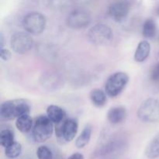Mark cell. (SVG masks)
Here are the masks:
<instances>
[{
	"label": "cell",
	"instance_id": "cell-24",
	"mask_svg": "<svg viewBox=\"0 0 159 159\" xmlns=\"http://www.w3.org/2000/svg\"><path fill=\"white\" fill-rule=\"evenodd\" d=\"M150 79L152 82H159V62L152 67L150 71Z\"/></svg>",
	"mask_w": 159,
	"mask_h": 159
},
{
	"label": "cell",
	"instance_id": "cell-26",
	"mask_svg": "<svg viewBox=\"0 0 159 159\" xmlns=\"http://www.w3.org/2000/svg\"><path fill=\"white\" fill-rule=\"evenodd\" d=\"M11 57H12V54H11L9 50L6 49H6L5 48L1 49V51H0V57H1L2 60L4 61H7L11 58Z\"/></svg>",
	"mask_w": 159,
	"mask_h": 159
},
{
	"label": "cell",
	"instance_id": "cell-14",
	"mask_svg": "<svg viewBox=\"0 0 159 159\" xmlns=\"http://www.w3.org/2000/svg\"><path fill=\"white\" fill-rule=\"evenodd\" d=\"M151 53V44L148 40H141L138 43L134 53V61L138 63H142L148 59Z\"/></svg>",
	"mask_w": 159,
	"mask_h": 159
},
{
	"label": "cell",
	"instance_id": "cell-30",
	"mask_svg": "<svg viewBox=\"0 0 159 159\" xmlns=\"http://www.w3.org/2000/svg\"><path fill=\"white\" fill-rule=\"evenodd\" d=\"M121 1L127 2H129V3H130V4H131V2H133V1H134V0H121Z\"/></svg>",
	"mask_w": 159,
	"mask_h": 159
},
{
	"label": "cell",
	"instance_id": "cell-27",
	"mask_svg": "<svg viewBox=\"0 0 159 159\" xmlns=\"http://www.w3.org/2000/svg\"><path fill=\"white\" fill-rule=\"evenodd\" d=\"M75 5L78 6H85L92 4L94 2V0H71Z\"/></svg>",
	"mask_w": 159,
	"mask_h": 159
},
{
	"label": "cell",
	"instance_id": "cell-1",
	"mask_svg": "<svg viewBox=\"0 0 159 159\" xmlns=\"http://www.w3.org/2000/svg\"><path fill=\"white\" fill-rule=\"evenodd\" d=\"M125 139L119 134L103 131L100 135L96 147L93 153V158L105 157L120 152L124 148Z\"/></svg>",
	"mask_w": 159,
	"mask_h": 159
},
{
	"label": "cell",
	"instance_id": "cell-7",
	"mask_svg": "<svg viewBox=\"0 0 159 159\" xmlns=\"http://www.w3.org/2000/svg\"><path fill=\"white\" fill-rule=\"evenodd\" d=\"M138 119L144 123H155L159 120V100L148 98L144 100L138 110Z\"/></svg>",
	"mask_w": 159,
	"mask_h": 159
},
{
	"label": "cell",
	"instance_id": "cell-11",
	"mask_svg": "<svg viewBox=\"0 0 159 159\" xmlns=\"http://www.w3.org/2000/svg\"><path fill=\"white\" fill-rule=\"evenodd\" d=\"M40 83L47 91L55 92L63 87L65 81L60 73L54 71H48L41 75Z\"/></svg>",
	"mask_w": 159,
	"mask_h": 159
},
{
	"label": "cell",
	"instance_id": "cell-28",
	"mask_svg": "<svg viewBox=\"0 0 159 159\" xmlns=\"http://www.w3.org/2000/svg\"><path fill=\"white\" fill-rule=\"evenodd\" d=\"M68 159H84V156L82 154L76 152V153H74L71 155H70Z\"/></svg>",
	"mask_w": 159,
	"mask_h": 159
},
{
	"label": "cell",
	"instance_id": "cell-3",
	"mask_svg": "<svg viewBox=\"0 0 159 159\" xmlns=\"http://www.w3.org/2000/svg\"><path fill=\"white\" fill-rule=\"evenodd\" d=\"M54 133V123L48 116L40 115L34 121L31 137L34 142L43 143L51 138Z\"/></svg>",
	"mask_w": 159,
	"mask_h": 159
},
{
	"label": "cell",
	"instance_id": "cell-29",
	"mask_svg": "<svg viewBox=\"0 0 159 159\" xmlns=\"http://www.w3.org/2000/svg\"><path fill=\"white\" fill-rule=\"evenodd\" d=\"M4 44H5L4 35H3L2 33H1V34H0V49L4 48Z\"/></svg>",
	"mask_w": 159,
	"mask_h": 159
},
{
	"label": "cell",
	"instance_id": "cell-18",
	"mask_svg": "<svg viewBox=\"0 0 159 159\" xmlns=\"http://www.w3.org/2000/svg\"><path fill=\"white\" fill-rule=\"evenodd\" d=\"M92 133H93V127L91 124H87L84 129L82 130V133L80 134L75 141V146L78 148H83L89 142L91 139Z\"/></svg>",
	"mask_w": 159,
	"mask_h": 159
},
{
	"label": "cell",
	"instance_id": "cell-16",
	"mask_svg": "<svg viewBox=\"0 0 159 159\" xmlns=\"http://www.w3.org/2000/svg\"><path fill=\"white\" fill-rule=\"evenodd\" d=\"M90 100L94 107L101 108L103 107L107 102V94L105 91L99 89H95L89 94Z\"/></svg>",
	"mask_w": 159,
	"mask_h": 159
},
{
	"label": "cell",
	"instance_id": "cell-21",
	"mask_svg": "<svg viewBox=\"0 0 159 159\" xmlns=\"http://www.w3.org/2000/svg\"><path fill=\"white\" fill-rule=\"evenodd\" d=\"M22 153V145L20 143L15 142L5 148V155L9 159L17 158Z\"/></svg>",
	"mask_w": 159,
	"mask_h": 159
},
{
	"label": "cell",
	"instance_id": "cell-4",
	"mask_svg": "<svg viewBox=\"0 0 159 159\" xmlns=\"http://www.w3.org/2000/svg\"><path fill=\"white\" fill-rule=\"evenodd\" d=\"M87 37L90 43L95 46H106L113 41V33L109 26L98 23L90 28Z\"/></svg>",
	"mask_w": 159,
	"mask_h": 159
},
{
	"label": "cell",
	"instance_id": "cell-15",
	"mask_svg": "<svg viewBox=\"0 0 159 159\" xmlns=\"http://www.w3.org/2000/svg\"><path fill=\"white\" fill-rule=\"evenodd\" d=\"M47 116L54 124H59L66 119V113L61 107L51 105L47 109Z\"/></svg>",
	"mask_w": 159,
	"mask_h": 159
},
{
	"label": "cell",
	"instance_id": "cell-9",
	"mask_svg": "<svg viewBox=\"0 0 159 159\" xmlns=\"http://www.w3.org/2000/svg\"><path fill=\"white\" fill-rule=\"evenodd\" d=\"M10 46L14 52L23 54L32 49L34 40L27 32H17L11 37Z\"/></svg>",
	"mask_w": 159,
	"mask_h": 159
},
{
	"label": "cell",
	"instance_id": "cell-5",
	"mask_svg": "<svg viewBox=\"0 0 159 159\" xmlns=\"http://www.w3.org/2000/svg\"><path fill=\"white\" fill-rule=\"evenodd\" d=\"M55 125V134L60 144L71 142L74 140L79 129L77 120L74 118H66L64 121Z\"/></svg>",
	"mask_w": 159,
	"mask_h": 159
},
{
	"label": "cell",
	"instance_id": "cell-17",
	"mask_svg": "<svg viewBox=\"0 0 159 159\" xmlns=\"http://www.w3.org/2000/svg\"><path fill=\"white\" fill-rule=\"evenodd\" d=\"M34 126V121L30 114H25L20 116L16 121V127L19 131L23 134H27L31 131Z\"/></svg>",
	"mask_w": 159,
	"mask_h": 159
},
{
	"label": "cell",
	"instance_id": "cell-8",
	"mask_svg": "<svg viewBox=\"0 0 159 159\" xmlns=\"http://www.w3.org/2000/svg\"><path fill=\"white\" fill-rule=\"evenodd\" d=\"M22 23L26 32L33 35H38L45 30L47 20L44 15L40 12H31L25 16Z\"/></svg>",
	"mask_w": 159,
	"mask_h": 159
},
{
	"label": "cell",
	"instance_id": "cell-13",
	"mask_svg": "<svg viewBox=\"0 0 159 159\" xmlns=\"http://www.w3.org/2000/svg\"><path fill=\"white\" fill-rule=\"evenodd\" d=\"M107 120L113 125H117L125 120L127 117V110L125 107H114L109 110L107 113Z\"/></svg>",
	"mask_w": 159,
	"mask_h": 159
},
{
	"label": "cell",
	"instance_id": "cell-31",
	"mask_svg": "<svg viewBox=\"0 0 159 159\" xmlns=\"http://www.w3.org/2000/svg\"><path fill=\"white\" fill-rule=\"evenodd\" d=\"M156 14L159 16V6L157 7V9H156Z\"/></svg>",
	"mask_w": 159,
	"mask_h": 159
},
{
	"label": "cell",
	"instance_id": "cell-19",
	"mask_svg": "<svg viewBox=\"0 0 159 159\" xmlns=\"http://www.w3.org/2000/svg\"><path fill=\"white\" fill-rule=\"evenodd\" d=\"M157 34L156 22L152 18H148L144 21L142 27V34L144 38L152 39Z\"/></svg>",
	"mask_w": 159,
	"mask_h": 159
},
{
	"label": "cell",
	"instance_id": "cell-10",
	"mask_svg": "<svg viewBox=\"0 0 159 159\" xmlns=\"http://www.w3.org/2000/svg\"><path fill=\"white\" fill-rule=\"evenodd\" d=\"M91 16L87 11L76 9L68 14L66 19V24L71 29L81 30L86 28L91 23Z\"/></svg>",
	"mask_w": 159,
	"mask_h": 159
},
{
	"label": "cell",
	"instance_id": "cell-12",
	"mask_svg": "<svg viewBox=\"0 0 159 159\" xmlns=\"http://www.w3.org/2000/svg\"><path fill=\"white\" fill-rule=\"evenodd\" d=\"M130 9V3L117 0L113 2L108 9L110 16L116 23H122L128 16Z\"/></svg>",
	"mask_w": 159,
	"mask_h": 159
},
{
	"label": "cell",
	"instance_id": "cell-25",
	"mask_svg": "<svg viewBox=\"0 0 159 159\" xmlns=\"http://www.w3.org/2000/svg\"><path fill=\"white\" fill-rule=\"evenodd\" d=\"M51 6L54 8H63L68 5L69 0H49Z\"/></svg>",
	"mask_w": 159,
	"mask_h": 159
},
{
	"label": "cell",
	"instance_id": "cell-20",
	"mask_svg": "<svg viewBox=\"0 0 159 159\" xmlns=\"http://www.w3.org/2000/svg\"><path fill=\"white\" fill-rule=\"evenodd\" d=\"M145 155L149 159H155L159 157V133L148 144Z\"/></svg>",
	"mask_w": 159,
	"mask_h": 159
},
{
	"label": "cell",
	"instance_id": "cell-23",
	"mask_svg": "<svg viewBox=\"0 0 159 159\" xmlns=\"http://www.w3.org/2000/svg\"><path fill=\"white\" fill-rule=\"evenodd\" d=\"M36 155L38 159H54L52 151L46 145L40 146L37 149Z\"/></svg>",
	"mask_w": 159,
	"mask_h": 159
},
{
	"label": "cell",
	"instance_id": "cell-6",
	"mask_svg": "<svg viewBox=\"0 0 159 159\" xmlns=\"http://www.w3.org/2000/svg\"><path fill=\"white\" fill-rule=\"evenodd\" d=\"M129 82V76L124 71L113 73L107 79L105 84V92L107 96L115 98L124 90Z\"/></svg>",
	"mask_w": 159,
	"mask_h": 159
},
{
	"label": "cell",
	"instance_id": "cell-22",
	"mask_svg": "<svg viewBox=\"0 0 159 159\" xmlns=\"http://www.w3.org/2000/svg\"><path fill=\"white\" fill-rule=\"evenodd\" d=\"M15 142L14 134L9 129H3L0 132V143L3 148H7Z\"/></svg>",
	"mask_w": 159,
	"mask_h": 159
},
{
	"label": "cell",
	"instance_id": "cell-2",
	"mask_svg": "<svg viewBox=\"0 0 159 159\" xmlns=\"http://www.w3.org/2000/svg\"><path fill=\"white\" fill-rule=\"evenodd\" d=\"M30 103L26 99H11L2 102L0 107V116L2 120L9 121L30 113Z\"/></svg>",
	"mask_w": 159,
	"mask_h": 159
}]
</instances>
